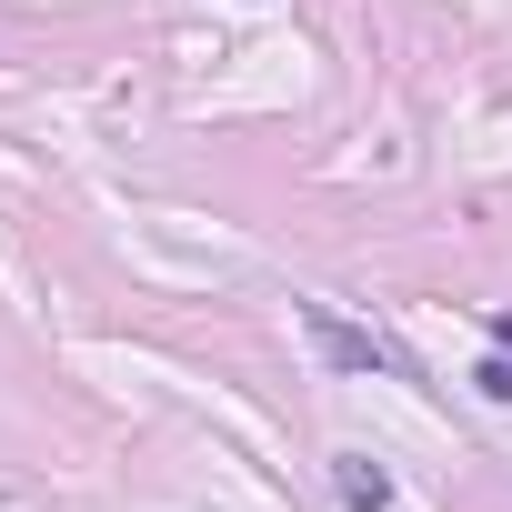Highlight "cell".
I'll use <instances>...</instances> for the list:
<instances>
[{"mask_svg": "<svg viewBox=\"0 0 512 512\" xmlns=\"http://www.w3.org/2000/svg\"><path fill=\"white\" fill-rule=\"evenodd\" d=\"M302 332H312V352H322V362H342V372H392V382H412V362H402L382 332H352L332 302H302Z\"/></svg>", "mask_w": 512, "mask_h": 512, "instance_id": "obj_1", "label": "cell"}, {"mask_svg": "<svg viewBox=\"0 0 512 512\" xmlns=\"http://www.w3.org/2000/svg\"><path fill=\"white\" fill-rule=\"evenodd\" d=\"M332 492H342V512H382L392 502V472L372 452H332Z\"/></svg>", "mask_w": 512, "mask_h": 512, "instance_id": "obj_2", "label": "cell"}, {"mask_svg": "<svg viewBox=\"0 0 512 512\" xmlns=\"http://www.w3.org/2000/svg\"><path fill=\"white\" fill-rule=\"evenodd\" d=\"M472 392H482V402H512V352H492V362L472 372Z\"/></svg>", "mask_w": 512, "mask_h": 512, "instance_id": "obj_3", "label": "cell"}]
</instances>
